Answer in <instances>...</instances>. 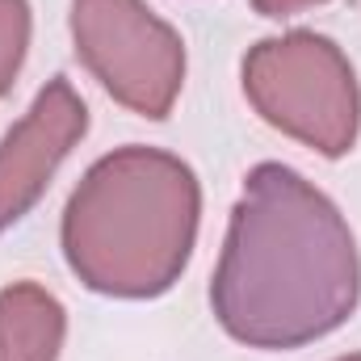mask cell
Listing matches in <instances>:
<instances>
[{
	"mask_svg": "<svg viewBox=\"0 0 361 361\" xmlns=\"http://www.w3.org/2000/svg\"><path fill=\"white\" fill-rule=\"evenodd\" d=\"M357 298V240L336 202L286 164H257L210 281L223 332L248 349H302L336 332Z\"/></svg>",
	"mask_w": 361,
	"mask_h": 361,
	"instance_id": "1",
	"label": "cell"
},
{
	"mask_svg": "<svg viewBox=\"0 0 361 361\" xmlns=\"http://www.w3.org/2000/svg\"><path fill=\"white\" fill-rule=\"evenodd\" d=\"M197 214L202 185L180 156L143 143L118 147L68 197V269L105 298H156L193 257Z\"/></svg>",
	"mask_w": 361,
	"mask_h": 361,
	"instance_id": "2",
	"label": "cell"
},
{
	"mask_svg": "<svg viewBox=\"0 0 361 361\" xmlns=\"http://www.w3.org/2000/svg\"><path fill=\"white\" fill-rule=\"evenodd\" d=\"M244 97L273 130L341 160L361 135V85L349 55L315 34L290 30L261 38L244 55Z\"/></svg>",
	"mask_w": 361,
	"mask_h": 361,
	"instance_id": "3",
	"label": "cell"
},
{
	"mask_svg": "<svg viewBox=\"0 0 361 361\" xmlns=\"http://www.w3.org/2000/svg\"><path fill=\"white\" fill-rule=\"evenodd\" d=\"M80 63L118 105L139 118H169L185 85V42L143 0H72Z\"/></svg>",
	"mask_w": 361,
	"mask_h": 361,
	"instance_id": "4",
	"label": "cell"
},
{
	"mask_svg": "<svg viewBox=\"0 0 361 361\" xmlns=\"http://www.w3.org/2000/svg\"><path fill=\"white\" fill-rule=\"evenodd\" d=\"M89 130V109L80 92L63 76H55L34 97L21 122L8 126L0 139V231L17 227L38 197L47 193L59 164L72 156V147Z\"/></svg>",
	"mask_w": 361,
	"mask_h": 361,
	"instance_id": "5",
	"label": "cell"
},
{
	"mask_svg": "<svg viewBox=\"0 0 361 361\" xmlns=\"http://www.w3.org/2000/svg\"><path fill=\"white\" fill-rule=\"evenodd\" d=\"M68 336L63 302L38 281L0 290V361H59Z\"/></svg>",
	"mask_w": 361,
	"mask_h": 361,
	"instance_id": "6",
	"label": "cell"
},
{
	"mask_svg": "<svg viewBox=\"0 0 361 361\" xmlns=\"http://www.w3.org/2000/svg\"><path fill=\"white\" fill-rule=\"evenodd\" d=\"M30 30H34L30 0H0V97L13 89V80L25 63Z\"/></svg>",
	"mask_w": 361,
	"mask_h": 361,
	"instance_id": "7",
	"label": "cell"
},
{
	"mask_svg": "<svg viewBox=\"0 0 361 361\" xmlns=\"http://www.w3.org/2000/svg\"><path fill=\"white\" fill-rule=\"evenodd\" d=\"M311 4H324V0H252V8L261 17H294V13H302Z\"/></svg>",
	"mask_w": 361,
	"mask_h": 361,
	"instance_id": "8",
	"label": "cell"
},
{
	"mask_svg": "<svg viewBox=\"0 0 361 361\" xmlns=\"http://www.w3.org/2000/svg\"><path fill=\"white\" fill-rule=\"evenodd\" d=\"M336 361H361V353H349V357H336Z\"/></svg>",
	"mask_w": 361,
	"mask_h": 361,
	"instance_id": "9",
	"label": "cell"
}]
</instances>
